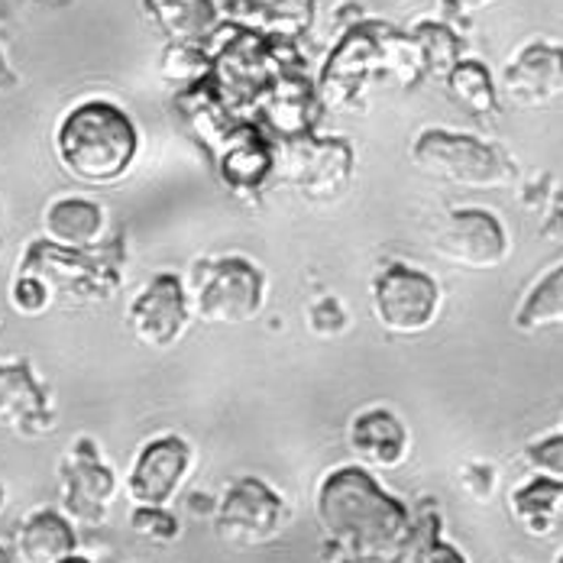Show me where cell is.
Wrapping results in <instances>:
<instances>
[{"label":"cell","instance_id":"cell-14","mask_svg":"<svg viewBox=\"0 0 563 563\" xmlns=\"http://www.w3.org/2000/svg\"><path fill=\"white\" fill-rule=\"evenodd\" d=\"M346 444L366 470H398L411 456V434L393 408H360L346 428Z\"/></svg>","mask_w":563,"mask_h":563},{"label":"cell","instance_id":"cell-12","mask_svg":"<svg viewBox=\"0 0 563 563\" xmlns=\"http://www.w3.org/2000/svg\"><path fill=\"white\" fill-rule=\"evenodd\" d=\"M0 424L20 438H43L56 428L53 395L26 356L0 363Z\"/></svg>","mask_w":563,"mask_h":563},{"label":"cell","instance_id":"cell-4","mask_svg":"<svg viewBox=\"0 0 563 563\" xmlns=\"http://www.w3.org/2000/svg\"><path fill=\"white\" fill-rule=\"evenodd\" d=\"M185 285L191 298V314L201 324H250L263 314L269 298L266 269L243 253H218L195 260Z\"/></svg>","mask_w":563,"mask_h":563},{"label":"cell","instance_id":"cell-32","mask_svg":"<svg viewBox=\"0 0 563 563\" xmlns=\"http://www.w3.org/2000/svg\"><path fill=\"white\" fill-rule=\"evenodd\" d=\"M453 7L460 10V13H476V10H486V7H493L496 0H451Z\"/></svg>","mask_w":563,"mask_h":563},{"label":"cell","instance_id":"cell-5","mask_svg":"<svg viewBox=\"0 0 563 563\" xmlns=\"http://www.w3.org/2000/svg\"><path fill=\"white\" fill-rule=\"evenodd\" d=\"M411 163L434 181L473 191L508 188L518 181V166L503 146L438 126L418 133V140L411 143Z\"/></svg>","mask_w":563,"mask_h":563},{"label":"cell","instance_id":"cell-30","mask_svg":"<svg viewBox=\"0 0 563 563\" xmlns=\"http://www.w3.org/2000/svg\"><path fill=\"white\" fill-rule=\"evenodd\" d=\"M324 563H405V558H363V554H346L338 548H324Z\"/></svg>","mask_w":563,"mask_h":563},{"label":"cell","instance_id":"cell-10","mask_svg":"<svg viewBox=\"0 0 563 563\" xmlns=\"http://www.w3.org/2000/svg\"><path fill=\"white\" fill-rule=\"evenodd\" d=\"M58 496L62 511L78 525H104L108 508L117 499V476L101 460L91 438H78L58 463Z\"/></svg>","mask_w":563,"mask_h":563},{"label":"cell","instance_id":"cell-26","mask_svg":"<svg viewBox=\"0 0 563 563\" xmlns=\"http://www.w3.org/2000/svg\"><path fill=\"white\" fill-rule=\"evenodd\" d=\"M521 456H525V463L538 476H548L554 483H563V424L554 434H544V438L531 441Z\"/></svg>","mask_w":563,"mask_h":563},{"label":"cell","instance_id":"cell-35","mask_svg":"<svg viewBox=\"0 0 563 563\" xmlns=\"http://www.w3.org/2000/svg\"><path fill=\"white\" fill-rule=\"evenodd\" d=\"M58 563H91V561H85V558H78V554H71V558H65V561H58Z\"/></svg>","mask_w":563,"mask_h":563},{"label":"cell","instance_id":"cell-33","mask_svg":"<svg viewBox=\"0 0 563 563\" xmlns=\"http://www.w3.org/2000/svg\"><path fill=\"white\" fill-rule=\"evenodd\" d=\"M13 561H16V554H13L10 548H3V544H0V563H13Z\"/></svg>","mask_w":563,"mask_h":563},{"label":"cell","instance_id":"cell-6","mask_svg":"<svg viewBox=\"0 0 563 563\" xmlns=\"http://www.w3.org/2000/svg\"><path fill=\"white\" fill-rule=\"evenodd\" d=\"M444 291L438 279L411 263H389L369 282V311L393 338H421L441 318Z\"/></svg>","mask_w":563,"mask_h":563},{"label":"cell","instance_id":"cell-29","mask_svg":"<svg viewBox=\"0 0 563 563\" xmlns=\"http://www.w3.org/2000/svg\"><path fill=\"white\" fill-rule=\"evenodd\" d=\"M463 489L476 499V503H489L493 493H496V470L489 463H466L463 473Z\"/></svg>","mask_w":563,"mask_h":563},{"label":"cell","instance_id":"cell-20","mask_svg":"<svg viewBox=\"0 0 563 563\" xmlns=\"http://www.w3.org/2000/svg\"><path fill=\"white\" fill-rule=\"evenodd\" d=\"M511 324L521 334H538L544 328H561L563 331V263L554 266L551 273H544L525 291Z\"/></svg>","mask_w":563,"mask_h":563},{"label":"cell","instance_id":"cell-2","mask_svg":"<svg viewBox=\"0 0 563 563\" xmlns=\"http://www.w3.org/2000/svg\"><path fill=\"white\" fill-rule=\"evenodd\" d=\"M140 153L133 117L108 98H88L58 120L56 159L68 178L88 188L117 185Z\"/></svg>","mask_w":563,"mask_h":563},{"label":"cell","instance_id":"cell-21","mask_svg":"<svg viewBox=\"0 0 563 563\" xmlns=\"http://www.w3.org/2000/svg\"><path fill=\"white\" fill-rule=\"evenodd\" d=\"M448 91L456 98L460 108H466L476 117H489L499 111V98H496V85L493 75L483 62L476 58H460L451 68V75L444 78Z\"/></svg>","mask_w":563,"mask_h":563},{"label":"cell","instance_id":"cell-28","mask_svg":"<svg viewBox=\"0 0 563 563\" xmlns=\"http://www.w3.org/2000/svg\"><path fill=\"white\" fill-rule=\"evenodd\" d=\"M308 328H311L318 338H338L340 331L346 328L343 301L334 298V295H324V298H318L314 305H308Z\"/></svg>","mask_w":563,"mask_h":563},{"label":"cell","instance_id":"cell-9","mask_svg":"<svg viewBox=\"0 0 563 563\" xmlns=\"http://www.w3.org/2000/svg\"><path fill=\"white\" fill-rule=\"evenodd\" d=\"M195 314L188 285L178 273H156L126 305V328L150 350H172L188 334Z\"/></svg>","mask_w":563,"mask_h":563},{"label":"cell","instance_id":"cell-16","mask_svg":"<svg viewBox=\"0 0 563 563\" xmlns=\"http://www.w3.org/2000/svg\"><path fill=\"white\" fill-rule=\"evenodd\" d=\"M43 236L65 250H98L108 243V214L95 198L62 195L43 211Z\"/></svg>","mask_w":563,"mask_h":563},{"label":"cell","instance_id":"cell-37","mask_svg":"<svg viewBox=\"0 0 563 563\" xmlns=\"http://www.w3.org/2000/svg\"><path fill=\"white\" fill-rule=\"evenodd\" d=\"M554 563H563V551H561V554H558V558H554Z\"/></svg>","mask_w":563,"mask_h":563},{"label":"cell","instance_id":"cell-23","mask_svg":"<svg viewBox=\"0 0 563 563\" xmlns=\"http://www.w3.org/2000/svg\"><path fill=\"white\" fill-rule=\"evenodd\" d=\"M405 563H466V558L441 538L438 511H421L415 515V531L408 541Z\"/></svg>","mask_w":563,"mask_h":563},{"label":"cell","instance_id":"cell-1","mask_svg":"<svg viewBox=\"0 0 563 563\" xmlns=\"http://www.w3.org/2000/svg\"><path fill=\"white\" fill-rule=\"evenodd\" d=\"M314 518L331 548L363 558H405L415 518L363 466L331 470L314 489Z\"/></svg>","mask_w":563,"mask_h":563},{"label":"cell","instance_id":"cell-22","mask_svg":"<svg viewBox=\"0 0 563 563\" xmlns=\"http://www.w3.org/2000/svg\"><path fill=\"white\" fill-rule=\"evenodd\" d=\"M411 43L418 49V58H421V71H428V75L448 78L453 65L460 62V40H456V33H453L451 26H444V23H421V26H415Z\"/></svg>","mask_w":563,"mask_h":563},{"label":"cell","instance_id":"cell-11","mask_svg":"<svg viewBox=\"0 0 563 563\" xmlns=\"http://www.w3.org/2000/svg\"><path fill=\"white\" fill-rule=\"evenodd\" d=\"M191 473V448L178 434L150 438L126 473V499L133 506L166 508Z\"/></svg>","mask_w":563,"mask_h":563},{"label":"cell","instance_id":"cell-15","mask_svg":"<svg viewBox=\"0 0 563 563\" xmlns=\"http://www.w3.org/2000/svg\"><path fill=\"white\" fill-rule=\"evenodd\" d=\"M353 153L343 140H301L291 146L288 178L311 201H331L346 188Z\"/></svg>","mask_w":563,"mask_h":563},{"label":"cell","instance_id":"cell-18","mask_svg":"<svg viewBox=\"0 0 563 563\" xmlns=\"http://www.w3.org/2000/svg\"><path fill=\"white\" fill-rule=\"evenodd\" d=\"M508 511L525 534L538 541L551 538L563 518V483L534 473L508 493Z\"/></svg>","mask_w":563,"mask_h":563},{"label":"cell","instance_id":"cell-36","mask_svg":"<svg viewBox=\"0 0 563 563\" xmlns=\"http://www.w3.org/2000/svg\"><path fill=\"white\" fill-rule=\"evenodd\" d=\"M3 506H7V493H3V486H0V511H3Z\"/></svg>","mask_w":563,"mask_h":563},{"label":"cell","instance_id":"cell-8","mask_svg":"<svg viewBox=\"0 0 563 563\" xmlns=\"http://www.w3.org/2000/svg\"><path fill=\"white\" fill-rule=\"evenodd\" d=\"M431 250L438 260L456 269L489 273L499 269L511 253L506 224L483 208H456L448 211L438 230L431 233Z\"/></svg>","mask_w":563,"mask_h":563},{"label":"cell","instance_id":"cell-25","mask_svg":"<svg viewBox=\"0 0 563 563\" xmlns=\"http://www.w3.org/2000/svg\"><path fill=\"white\" fill-rule=\"evenodd\" d=\"M10 308L23 318H40L46 314L56 301H53V291L46 288V282L36 279V276H26V273H16L10 282Z\"/></svg>","mask_w":563,"mask_h":563},{"label":"cell","instance_id":"cell-13","mask_svg":"<svg viewBox=\"0 0 563 563\" xmlns=\"http://www.w3.org/2000/svg\"><path fill=\"white\" fill-rule=\"evenodd\" d=\"M503 95L518 108H544L563 95V46L528 43L503 68Z\"/></svg>","mask_w":563,"mask_h":563},{"label":"cell","instance_id":"cell-7","mask_svg":"<svg viewBox=\"0 0 563 563\" xmlns=\"http://www.w3.org/2000/svg\"><path fill=\"white\" fill-rule=\"evenodd\" d=\"M291 508L260 476H240L214 508V534L227 548H263L285 531Z\"/></svg>","mask_w":563,"mask_h":563},{"label":"cell","instance_id":"cell-3","mask_svg":"<svg viewBox=\"0 0 563 563\" xmlns=\"http://www.w3.org/2000/svg\"><path fill=\"white\" fill-rule=\"evenodd\" d=\"M126 256L120 240H108L98 250H65L46 236L23 246L16 273L36 276L62 305H98L111 301L123 282Z\"/></svg>","mask_w":563,"mask_h":563},{"label":"cell","instance_id":"cell-17","mask_svg":"<svg viewBox=\"0 0 563 563\" xmlns=\"http://www.w3.org/2000/svg\"><path fill=\"white\" fill-rule=\"evenodd\" d=\"M78 548L75 521L56 508L30 511L13 538V554L20 563H58L71 558Z\"/></svg>","mask_w":563,"mask_h":563},{"label":"cell","instance_id":"cell-19","mask_svg":"<svg viewBox=\"0 0 563 563\" xmlns=\"http://www.w3.org/2000/svg\"><path fill=\"white\" fill-rule=\"evenodd\" d=\"M143 10L172 43H198L218 23L211 0H143Z\"/></svg>","mask_w":563,"mask_h":563},{"label":"cell","instance_id":"cell-31","mask_svg":"<svg viewBox=\"0 0 563 563\" xmlns=\"http://www.w3.org/2000/svg\"><path fill=\"white\" fill-rule=\"evenodd\" d=\"M16 85H20V78H16V71L10 68V62L3 56V43H0V95H10Z\"/></svg>","mask_w":563,"mask_h":563},{"label":"cell","instance_id":"cell-27","mask_svg":"<svg viewBox=\"0 0 563 563\" xmlns=\"http://www.w3.org/2000/svg\"><path fill=\"white\" fill-rule=\"evenodd\" d=\"M130 528L140 538H150V541H159V544H169V541L178 538V518L172 515L169 508L159 506H133Z\"/></svg>","mask_w":563,"mask_h":563},{"label":"cell","instance_id":"cell-34","mask_svg":"<svg viewBox=\"0 0 563 563\" xmlns=\"http://www.w3.org/2000/svg\"><path fill=\"white\" fill-rule=\"evenodd\" d=\"M3 3H65V0H3Z\"/></svg>","mask_w":563,"mask_h":563},{"label":"cell","instance_id":"cell-24","mask_svg":"<svg viewBox=\"0 0 563 563\" xmlns=\"http://www.w3.org/2000/svg\"><path fill=\"white\" fill-rule=\"evenodd\" d=\"M159 71L163 78L169 81H198L208 75V56L201 53L198 43H172L169 49L163 53V62H159Z\"/></svg>","mask_w":563,"mask_h":563}]
</instances>
